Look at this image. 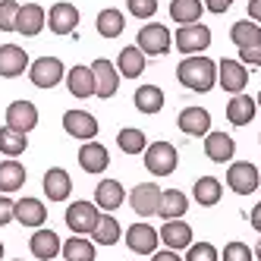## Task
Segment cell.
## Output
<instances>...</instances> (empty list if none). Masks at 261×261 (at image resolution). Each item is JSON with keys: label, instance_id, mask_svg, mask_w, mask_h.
Instances as JSON below:
<instances>
[{"label": "cell", "instance_id": "1", "mask_svg": "<svg viewBox=\"0 0 261 261\" xmlns=\"http://www.w3.org/2000/svg\"><path fill=\"white\" fill-rule=\"evenodd\" d=\"M176 79H179V85H186L189 91H211L217 85V63L208 60L204 54L186 57L176 66Z\"/></svg>", "mask_w": 261, "mask_h": 261}, {"label": "cell", "instance_id": "2", "mask_svg": "<svg viewBox=\"0 0 261 261\" xmlns=\"http://www.w3.org/2000/svg\"><path fill=\"white\" fill-rule=\"evenodd\" d=\"M142 158H145V170H151L154 176H170L179 164V154L170 142H151L142 151Z\"/></svg>", "mask_w": 261, "mask_h": 261}, {"label": "cell", "instance_id": "3", "mask_svg": "<svg viewBox=\"0 0 261 261\" xmlns=\"http://www.w3.org/2000/svg\"><path fill=\"white\" fill-rule=\"evenodd\" d=\"M136 47L145 54V57H164V54L173 47V35H170V29L161 25V22L142 25L139 38H136Z\"/></svg>", "mask_w": 261, "mask_h": 261}, {"label": "cell", "instance_id": "4", "mask_svg": "<svg viewBox=\"0 0 261 261\" xmlns=\"http://www.w3.org/2000/svg\"><path fill=\"white\" fill-rule=\"evenodd\" d=\"M101 220V208L95 201H76L66 208V227L76 236H91V230L98 227Z\"/></svg>", "mask_w": 261, "mask_h": 261}, {"label": "cell", "instance_id": "5", "mask_svg": "<svg viewBox=\"0 0 261 261\" xmlns=\"http://www.w3.org/2000/svg\"><path fill=\"white\" fill-rule=\"evenodd\" d=\"M176 50H182L186 57H195L204 47L211 44V29L201 25V22H192V25H179L176 29V38H173Z\"/></svg>", "mask_w": 261, "mask_h": 261}, {"label": "cell", "instance_id": "6", "mask_svg": "<svg viewBox=\"0 0 261 261\" xmlns=\"http://www.w3.org/2000/svg\"><path fill=\"white\" fill-rule=\"evenodd\" d=\"M63 63L57 57H38L32 66H29V79L35 88H54V85H60L63 82Z\"/></svg>", "mask_w": 261, "mask_h": 261}, {"label": "cell", "instance_id": "7", "mask_svg": "<svg viewBox=\"0 0 261 261\" xmlns=\"http://www.w3.org/2000/svg\"><path fill=\"white\" fill-rule=\"evenodd\" d=\"M258 182H261V176H258V167H255V164H249V161L230 164V170H227V186H230L236 195H252V192L258 189Z\"/></svg>", "mask_w": 261, "mask_h": 261}, {"label": "cell", "instance_id": "8", "mask_svg": "<svg viewBox=\"0 0 261 261\" xmlns=\"http://www.w3.org/2000/svg\"><path fill=\"white\" fill-rule=\"evenodd\" d=\"M63 129L66 136L79 139V142H91L98 136V120L88 114V110H66L63 114Z\"/></svg>", "mask_w": 261, "mask_h": 261}, {"label": "cell", "instance_id": "9", "mask_svg": "<svg viewBox=\"0 0 261 261\" xmlns=\"http://www.w3.org/2000/svg\"><path fill=\"white\" fill-rule=\"evenodd\" d=\"M158 242H161V236H158V230L151 227V223H133V227L126 230V246L133 249L136 255H154L158 252Z\"/></svg>", "mask_w": 261, "mask_h": 261}, {"label": "cell", "instance_id": "10", "mask_svg": "<svg viewBox=\"0 0 261 261\" xmlns=\"http://www.w3.org/2000/svg\"><path fill=\"white\" fill-rule=\"evenodd\" d=\"M217 82H220L223 91H230V95H242V88H246V82H249V69L242 66L239 60H227V57H223L217 63Z\"/></svg>", "mask_w": 261, "mask_h": 261}, {"label": "cell", "instance_id": "11", "mask_svg": "<svg viewBox=\"0 0 261 261\" xmlns=\"http://www.w3.org/2000/svg\"><path fill=\"white\" fill-rule=\"evenodd\" d=\"M91 76H95V95L98 98H114L117 95V85H120V72L110 60H95L91 63Z\"/></svg>", "mask_w": 261, "mask_h": 261}, {"label": "cell", "instance_id": "12", "mask_svg": "<svg viewBox=\"0 0 261 261\" xmlns=\"http://www.w3.org/2000/svg\"><path fill=\"white\" fill-rule=\"evenodd\" d=\"M7 126L16 129V133H32L35 126H38V107L32 101H13L7 107Z\"/></svg>", "mask_w": 261, "mask_h": 261}, {"label": "cell", "instance_id": "13", "mask_svg": "<svg viewBox=\"0 0 261 261\" xmlns=\"http://www.w3.org/2000/svg\"><path fill=\"white\" fill-rule=\"evenodd\" d=\"M161 192L164 189H158L154 182H139L136 189H133V195H129V204H133V211L139 217H151V214H158Z\"/></svg>", "mask_w": 261, "mask_h": 261}, {"label": "cell", "instance_id": "14", "mask_svg": "<svg viewBox=\"0 0 261 261\" xmlns=\"http://www.w3.org/2000/svg\"><path fill=\"white\" fill-rule=\"evenodd\" d=\"M47 25L54 35H72L79 25V10L66 4V0H60V4H54L50 13H47Z\"/></svg>", "mask_w": 261, "mask_h": 261}, {"label": "cell", "instance_id": "15", "mask_svg": "<svg viewBox=\"0 0 261 261\" xmlns=\"http://www.w3.org/2000/svg\"><path fill=\"white\" fill-rule=\"evenodd\" d=\"M47 25V13L44 7L38 4H25L19 7V16H16V32L25 35V38H35V35H41V29Z\"/></svg>", "mask_w": 261, "mask_h": 261}, {"label": "cell", "instance_id": "16", "mask_svg": "<svg viewBox=\"0 0 261 261\" xmlns=\"http://www.w3.org/2000/svg\"><path fill=\"white\" fill-rule=\"evenodd\" d=\"M176 126L182 129L186 136H208L211 133V114L204 107H186L182 114L176 117Z\"/></svg>", "mask_w": 261, "mask_h": 261}, {"label": "cell", "instance_id": "17", "mask_svg": "<svg viewBox=\"0 0 261 261\" xmlns=\"http://www.w3.org/2000/svg\"><path fill=\"white\" fill-rule=\"evenodd\" d=\"M161 242L167 249H173V252H179V249H189L192 246V227L186 220H164V227H161Z\"/></svg>", "mask_w": 261, "mask_h": 261}, {"label": "cell", "instance_id": "18", "mask_svg": "<svg viewBox=\"0 0 261 261\" xmlns=\"http://www.w3.org/2000/svg\"><path fill=\"white\" fill-rule=\"evenodd\" d=\"M13 220H19L22 227H44V220H47V208H44V201L38 198H19L16 201V208H13Z\"/></svg>", "mask_w": 261, "mask_h": 261}, {"label": "cell", "instance_id": "19", "mask_svg": "<svg viewBox=\"0 0 261 261\" xmlns=\"http://www.w3.org/2000/svg\"><path fill=\"white\" fill-rule=\"evenodd\" d=\"M25 66H29V57L19 44H0V76L16 79L25 72Z\"/></svg>", "mask_w": 261, "mask_h": 261}, {"label": "cell", "instance_id": "20", "mask_svg": "<svg viewBox=\"0 0 261 261\" xmlns=\"http://www.w3.org/2000/svg\"><path fill=\"white\" fill-rule=\"evenodd\" d=\"M29 249H32V255L38 258V261H50V258L60 255L63 242H60V236L54 233V230L38 227V230H35V236H32V242H29Z\"/></svg>", "mask_w": 261, "mask_h": 261}, {"label": "cell", "instance_id": "21", "mask_svg": "<svg viewBox=\"0 0 261 261\" xmlns=\"http://www.w3.org/2000/svg\"><path fill=\"white\" fill-rule=\"evenodd\" d=\"M79 167L85 173H104L110 167V154L101 142H85L79 148Z\"/></svg>", "mask_w": 261, "mask_h": 261}, {"label": "cell", "instance_id": "22", "mask_svg": "<svg viewBox=\"0 0 261 261\" xmlns=\"http://www.w3.org/2000/svg\"><path fill=\"white\" fill-rule=\"evenodd\" d=\"M204 154L214 164H230L236 154V142L227 133H208L204 136Z\"/></svg>", "mask_w": 261, "mask_h": 261}, {"label": "cell", "instance_id": "23", "mask_svg": "<svg viewBox=\"0 0 261 261\" xmlns=\"http://www.w3.org/2000/svg\"><path fill=\"white\" fill-rule=\"evenodd\" d=\"M72 192V179L69 173L63 170V167H50V170L44 173V195L50 201H66Z\"/></svg>", "mask_w": 261, "mask_h": 261}, {"label": "cell", "instance_id": "24", "mask_svg": "<svg viewBox=\"0 0 261 261\" xmlns=\"http://www.w3.org/2000/svg\"><path fill=\"white\" fill-rule=\"evenodd\" d=\"M126 201V192H123V186L117 179H101L98 182V189H95V204L101 211H117L120 204Z\"/></svg>", "mask_w": 261, "mask_h": 261}, {"label": "cell", "instance_id": "25", "mask_svg": "<svg viewBox=\"0 0 261 261\" xmlns=\"http://www.w3.org/2000/svg\"><path fill=\"white\" fill-rule=\"evenodd\" d=\"M66 88H69V95H76V98H91V95H95V76H91V66H72L66 72Z\"/></svg>", "mask_w": 261, "mask_h": 261}, {"label": "cell", "instance_id": "26", "mask_svg": "<svg viewBox=\"0 0 261 261\" xmlns=\"http://www.w3.org/2000/svg\"><path fill=\"white\" fill-rule=\"evenodd\" d=\"M186 211H189V198H186L179 189H164V192H161L158 214H161L164 220H179Z\"/></svg>", "mask_w": 261, "mask_h": 261}, {"label": "cell", "instance_id": "27", "mask_svg": "<svg viewBox=\"0 0 261 261\" xmlns=\"http://www.w3.org/2000/svg\"><path fill=\"white\" fill-rule=\"evenodd\" d=\"M25 167L16 161V158H10V161H4L0 164V192H19L22 186H25Z\"/></svg>", "mask_w": 261, "mask_h": 261}, {"label": "cell", "instance_id": "28", "mask_svg": "<svg viewBox=\"0 0 261 261\" xmlns=\"http://www.w3.org/2000/svg\"><path fill=\"white\" fill-rule=\"evenodd\" d=\"M117 72L126 79H139L145 72V54L133 44V47H123L120 57H117Z\"/></svg>", "mask_w": 261, "mask_h": 261}, {"label": "cell", "instance_id": "29", "mask_svg": "<svg viewBox=\"0 0 261 261\" xmlns=\"http://www.w3.org/2000/svg\"><path fill=\"white\" fill-rule=\"evenodd\" d=\"M255 110H258V104L249 95H233L230 104H227V120L233 126H246V123L255 120Z\"/></svg>", "mask_w": 261, "mask_h": 261}, {"label": "cell", "instance_id": "30", "mask_svg": "<svg viewBox=\"0 0 261 261\" xmlns=\"http://www.w3.org/2000/svg\"><path fill=\"white\" fill-rule=\"evenodd\" d=\"M60 255L66 261H95V242H91L88 236H76V233H72V239L63 242Z\"/></svg>", "mask_w": 261, "mask_h": 261}, {"label": "cell", "instance_id": "31", "mask_svg": "<svg viewBox=\"0 0 261 261\" xmlns=\"http://www.w3.org/2000/svg\"><path fill=\"white\" fill-rule=\"evenodd\" d=\"M136 110L139 114H161L164 110V91L158 88V85H142L139 91H136Z\"/></svg>", "mask_w": 261, "mask_h": 261}, {"label": "cell", "instance_id": "32", "mask_svg": "<svg viewBox=\"0 0 261 261\" xmlns=\"http://www.w3.org/2000/svg\"><path fill=\"white\" fill-rule=\"evenodd\" d=\"M95 29H98L101 38H120L123 29H126V16H123L120 10H101Z\"/></svg>", "mask_w": 261, "mask_h": 261}, {"label": "cell", "instance_id": "33", "mask_svg": "<svg viewBox=\"0 0 261 261\" xmlns=\"http://www.w3.org/2000/svg\"><path fill=\"white\" fill-rule=\"evenodd\" d=\"M201 0H173L170 4V19L179 22V25H192V22H201Z\"/></svg>", "mask_w": 261, "mask_h": 261}, {"label": "cell", "instance_id": "34", "mask_svg": "<svg viewBox=\"0 0 261 261\" xmlns=\"http://www.w3.org/2000/svg\"><path fill=\"white\" fill-rule=\"evenodd\" d=\"M120 223H117V217H110V214H101V220H98V227L91 230V242L95 246H114V242H120Z\"/></svg>", "mask_w": 261, "mask_h": 261}, {"label": "cell", "instance_id": "35", "mask_svg": "<svg viewBox=\"0 0 261 261\" xmlns=\"http://www.w3.org/2000/svg\"><path fill=\"white\" fill-rule=\"evenodd\" d=\"M220 195H223L220 179H214V176H201V179L195 182V201L201 204V208H214V204L220 201Z\"/></svg>", "mask_w": 261, "mask_h": 261}, {"label": "cell", "instance_id": "36", "mask_svg": "<svg viewBox=\"0 0 261 261\" xmlns=\"http://www.w3.org/2000/svg\"><path fill=\"white\" fill-rule=\"evenodd\" d=\"M230 41H233L236 47L258 44V41H261V25H255L252 19H239V22H233V29H230Z\"/></svg>", "mask_w": 261, "mask_h": 261}, {"label": "cell", "instance_id": "37", "mask_svg": "<svg viewBox=\"0 0 261 261\" xmlns=\"http://www.w3.org/2000/svg\"><path fill=\"white\" fill-rule=\"evenodd\" d=\"M25 148H29L25 133H16V129H10V126L0 129V151H4L7 158H19Z\"/></svg>", "mask_w": 261, "mask_h": 261}, {"label": "cell", "instance_id": "38", "mask_svg": "<svg viewBox=\"0 0 261 261\" xmlns=\"http://www.w3.org/2000/svg\"><path fill=\"white\" fill-rule=\"evenodd\" d=\"M117 145H120V151L123 154H142L145 148H148V139L142 129H120V136H117Z\"/></svg>", "mask_w": 261, "mask_h": 261}, {"label": "cell", "instance_id": "39", "mask_svg": "<svg viewBox=\"0 0 261 261\" xmlns=\"http://www.w3.org/2000/svg\"><path fill=\"white\" fill-rule=\"evenodd\" d=\"M16 16H19V4L0 0V32H16Z\"/></svg>", "mask_w": 261, "mask_h": 261}, {"label": "cell", "instance_id": "40", "mask_svg": "<svg viewBox=\"0 0 261 261\" xmlns=\"http://www.w3.org/2000/svg\"><path fill=\"white\" fill-rule=\"evenodd\" d=\"M186 261H220V255L211 242H192L189 252H186Z\"/></svg>", "mask_w": 261, "mask_h": 261}, {"label": "cell", "instance_id": "41", "mask_svg": "<svg viewBox=\"0 0 261 261\" xmlns=\"http://www.w3.org/2000/svg\"><path fill=\"white\" fill-rule=\"evenodd\" d=\"M126 7L136 19H151L158 13V0H126Z\"/></svg>", "mask_w": 261, "mask_h": 261}, {"label": "cell", "instance_id": "42", "mask_svg": "<svg viewBox=\"0 0 261 261\" xmlns=\"http://www.w3.org/2000/svg\"><path fill=\"white\" fill-rule=\"evenodd\" d=\"M220 261H252V249L246 246V242H230V246L223 249Z\"/></svg>", "mask_w": 261, "mask_h": 261}, {"label": "cell", "instance_id": "43", "mask_svg": "<svg viewBox=\"0 0 261 261\" xmlns=\"http://www.w3.org/2000/svg\"><path fill=\"white\" fill-rule=\"evenodd\" d=\"M239 63L242 66H261V41L249 44V47H239Z\"/></svg>", "mask_w": 261, "mask_h": 261}, {"label": "cell", "instance_id": "44", "mask_svg": "<svg viewBox=\"0 0 261 261\" xmlns=\"http://www.w3.org/2000/svg\"><path fill=\"white\" fill-rule=\"evenodd\" d=\"M13 208H16V201H10L7 195H0V227L13 220Z\"/></svg>", "mask_w": 261, "mask_h": 261}, {"label": "cell", "instance_id": "45", "mask_svg": "<svg viewBox=\"0 0 261 261\" xmlns=\"http://www.w3.org/2000/svg\"><path fill=\"white\" fill-rule=\"evenodd\" d=\"M233 7V0H204V10H211V13H227Z\"/></svg>", "mask_w": 261, "mask_h": 261}, {"label": "cell", "instance_id": "46", "mask_svg": "<svg viewBox=\"0 0 261 261\" xmlns=\"http://www.w3.org/2000/svg\"><path fill=\"white\" fill-rule=\"evenodd\" d=\"M151 261H182V258H179V252H173V249H164V252H154Z\"/></svg>", "mask_w": 261, "mask_h": 261}, {"label": "cell", "instance_id": "47", "mask_svg": "<svg viewBox=\"0 0 261 261\" xmlns=\"http://www.w3.org/2000/svg\"><path fill=\"white\" fill-rule=\"evenodd\" d=\"M249 16L255 25H261V0H249Z\"/></svg>", "mask_w": 261, "mask_h": 261}, {"label": "cell", "instance_id": "48", "mask_svg": "<svg viewBox=\"0 0 261 261\" xmlns=\"http://www.w3.org/2000/svg\"><path fill=\"white\" fill-rule=\"evenodd\" d=\"M249 220H252V227H255V230L261 233V201H258L255 208H252V217H249Z\"/></svg>", "mask_w": 261, "mask_h": 261}, {"label": "cell", "instance_id": "49", "mask_svg": "<svg viewBox=\"0 0 261 261\" xmlns=\"http://www.w3.org/2000/svg\"><path fill=\"white\" fill-rule=\"evenodd\" d=\"M255 258L261 261V239H258V246H255Z\"/></svg>", "mask_w": 261, "mask_h": 261}, {"label": "cell", "instance_id": "50", "mask_svg": "<svg viewBox=\"0 0 261 261\" xmlns=\"http://www.w3.org/2000/svg\"><path fill=\"white\" fill-rule=\"evenodd\" d=\"M0 258H4V242H0Z\"/></svg>", "mask_w": 261, "mask_h": 261}, {"label": "cell", "instance_id": "51", "mask_svg": "<svg viewBox=\"0 0 261 261\" xmlns=\"http://www.w3.org/2000/svg\"><path fill=\"white\" fill-rule=\"evenodd\" d=\"M255 104H258V107H261V95H258V101H255Z\"/></svg>", "mask_w": 261, "mask_h": 261}]
</instances>
